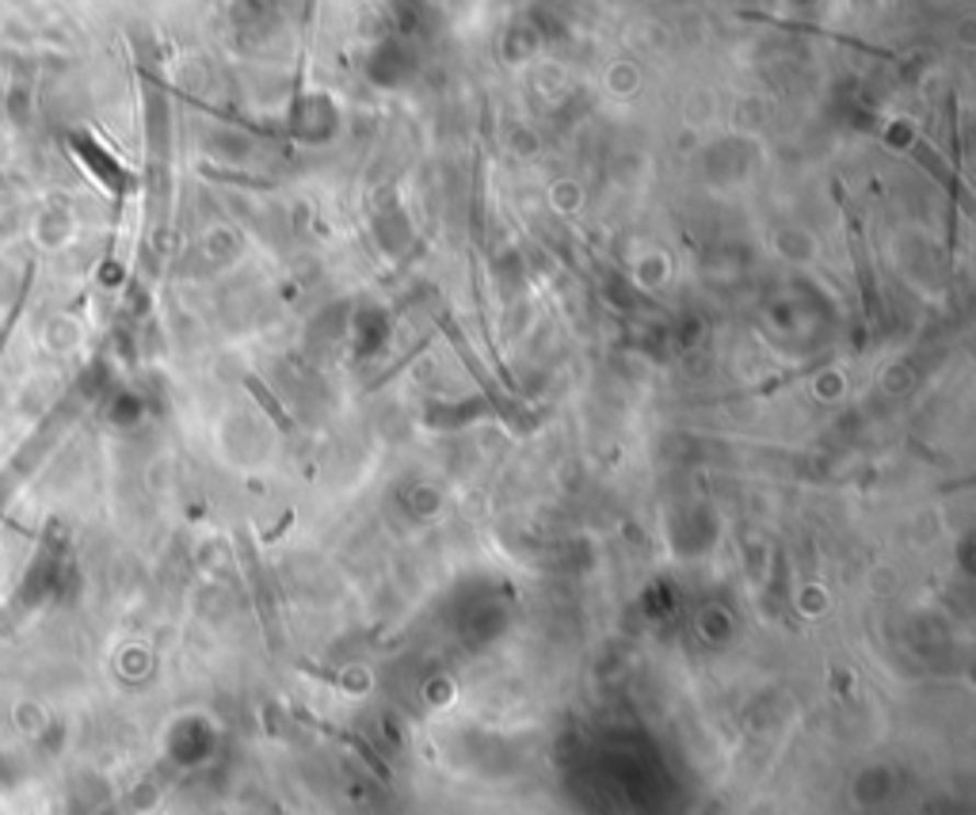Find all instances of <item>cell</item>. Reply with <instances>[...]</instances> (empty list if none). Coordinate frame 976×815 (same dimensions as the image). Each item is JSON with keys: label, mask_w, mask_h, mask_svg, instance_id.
<instances>
[{"label": "cell", "mask_w": 976, "mask_h": 815, "mask_svg": "<svg viewBox=\"0 0 976 815\" xmlns=\"http://www.w3.org/2000/svg\"><path fill=\"white\" fill-rule=\"evenodd\" d=\"M439 328H443V335H446V340H451V347H454V351H458V355H462V363H466V370H469V374H474V381H477V386H481V389H485V393H488V397H492V401H496V408H500V412H503V408H508V404H503V397H500V389H496V381H492V378H488V370H485V366H481V358H477V355H474V351H469V340H466V332H462V328H458V324H454V321H451V317H446V313H443V317H439Z\"/></svg>", "instance_id": "2"}, {"label": "cell", "mask_w": 976, "mask_h": 815, "mask_svg": "<svg viewBox=\"0 0 976 815\" xmlns=\"http://www.w3.org/2000/svg\"><path fill=\"white\" fill-rule=\"evenodd\" d=\"M839 206H843V221H847V252H851L854 275H859V298H862V313H866L870 324L882 321V294H877V278H874V263H870V248L866 237H862V221L854 218L851 203H847L843 187L836 183Z\"/></svg>", "instance_id": "1"}, {"label": "cell", "mask_w": 976, "mask_h": 815, "mask_svg": "<svg viewBox=\"0 0 976 815\" xmlns=\"http://www.w3.org/2000/svg\"><path fill=\"white\" fill-rule=\"evenodd\" d=\"M241 381H245V386H248V393H252V397H256V401H260V408H263V412H268V415H271V420H275V423H279V431H286V435H291V431H294V420H291V415H286V408H283V404H279V401H275V397H271V393H268V386H263V381H260V378H256V374H245V378H241Z\"/></svg>", "instance_id": "4"}, {"label": "cell", "mask_w": 976, "mask_h": 815, "mask_svg": "<svg viewBox=\"0 0 976 815\" xmlns=\"http://www.w3.org/2000/svg\"><path fill=\"white\" fill-rule=\"evenodd\" d=\"M911 157H916V164H919V168H923V172H931V175H934V180H939V183H942V187H946V191H954V198H957V203H965V210H969V214H973V203H969V187H965V183H962V180H957V175H954V168H950L946 161H942V157H939V153H934V149H931V146H927V141H916V146H911Z\"/></svg>", "instance_id": "3"}]
</instances>
